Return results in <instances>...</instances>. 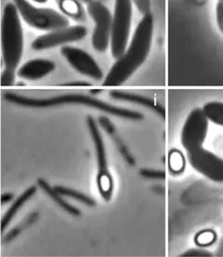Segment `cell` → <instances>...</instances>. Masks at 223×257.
Returning a JSON list of instances; mask_svg holds the SVG:
<instances>
[{
	"mask_svg": "<svg viewBox=\"0 0 223 257\" xmlns=\"http://www.w3.org/2000/svg\"><path fill=\"white\" fill-rule=\"evenodd\" d=\"M154 34V19L147 13L137 25L130 47L118 59L102 83L103 86H120L130 78L149 55Z\"/></svg>",
	"mask_w": 223,
	"mask_h": 257,
	"instance_id": "obj_1",
	"label": "cell"
},
{
	"mask_svg": "<svg viewBox=\"0 0 223 257\" xmlns=\"http://www.w3.org/2000/svg\"><path fill=\"white\" fill-rule=\"evenodd\" d=\"M7 101L13 104L30 107V108H49L59 105L79 104L91 107L96 110H101L106 113H109L115 116L121 117L129 120H143V115L136 110H130L113 106L102 100L97 98L81 95V94H65L60 96H54L47 98H30L20 95L17 93L8 92L4 95Z\"/></svg>",
	"mask_w": 223,
	"mask_h": 257,
	"instance_id": "obj_2",
	"label": "cell"
},
{
	"mask_svg": "<svg viewBox=\"0 0 223 257\" xmlns=\"http://www.w3.org/2000/svg\"><path fill=\"white\" fill-rule=\"evenodd\" d=\"M2 55L5 66L15 70L23 55L24 36L18 10L13 3L7 4L1 25Z\"/></svg>",
	"mask_w": 223,
	"mask_h": 257,
	"instance_id": "obj_3",
	"label": "cell"
},
{
	"mask_svg": "<svg viewBox=\"0 0 223 257\" xmlns=\"http://www.w3.org/2000/svg\"><path fill=\"white\" fill-rule=\"evenodd\" d=\"M27 25L41 31H53L69 26L68 19L51 9H38L27 0H13Z\"/></svg>",
	"mask_w": 223,
	"mask_h": 257,
	"instance_id": "obj_4",
	"label": "cell"
},
{
	"mask_svg": "<svg viewBox=\"0 0 223 257\" xmlns=\"http://www.w3.org/2000/svg\"><path fill=\"white\" fill-rule=\"evenodd\" d=\"M132 0H116L112 27L111 50L115 59H119L127 49L132 20Z\"/></svg>",
	"mask_w": 223,
	"mask_h": 257,
	"instance_id": "obj_5",
	"label": "cell"
},
{
	"mask_svg": "<svg viewBox=\"0 0 223 257\" xmlns=\"http://www.w3.org/2000/svg\"><path fill=\"white\" fill-rule=\"evenodd\" d=\"M87 13L92 19L95 27L92 34V46L99 53L105 52L111 43L113 17L109 9L98 0L87 4Z\"/></svg>",
	"mask_w": 223,
	"mask_h": 257,
	"instance_id": "obj_6",
	"label": "cell"
},
{
	"mask_svg": "<svg viewBox=\"0 0 223 257\" xmlns=\"http://www.w3.org/2000/svg\"><path fill=\"white\" fill-rule=\"evenodd\" d=\"M87 126L89 129L90 135L92 137L97 155V162L99 167L97 182L99 193L105 201H109L111 199L113 192V179L108 170L104 144L99 133L97 122H95L92 117L89 116L87 118Z\"/></svg>",
	"mask_w": 223,
	"mask_h": 257,
	"instance_id": "obj_7",
	"label": "cell"
},
{
	"mask_svg": "<svg viewBox=\"0 0 223 257\" xmlns=\"http://www.w3.org/2000/svg\"><path fill=\"white\" fill-rule=\"evenodd\" d=\"M208 121L203 109L195 108L190 112L180 137L181 145L187 152L203 145L208 131Z\"/></svg>",
	"mask_w": 223,
	"mask_h": 257,
	"instance_id": "obj_8",
	"label": "cell"
},
{
	"mask_svg": "<svg viewBox=\"0 0 223 257\" xmlns=\"http://www.w3.org/2000/svg\"><path fill=\"white\" fill-rule=\"evenodd\" d=\"M187 158L193 169L214 182L223 183V159L204 148L187 152Z\"/></svg>",
	"mask_w": 223,
	"mask_h": 257,
	"instance_id": "obj_9",
	"label": "cell"
},
{
	"mask_svg": "<svg viewBox=\"0 0 223 257\" xmlns=\"http://www.w3.org/2000/svg\"><path fill=\"white\" fill-rule=\"evenodd\" d=\"M87 34V28L83 25L66 26L57 30L50 31V33L37 37L32 43V49L36 51H41L62 45L73 43L84 39Z\"/></svg>",
	"mask_w": 223,
	"mask_h": 257,
	"instance_id": "obj_10",
	"label": "cell"
},
{
	"mask_svg": "<svg viewBox=\"0 0 223 257\" xmlns=\"http://www.w3.org/2000/svg\"><path fill=\"white\" fill-rule=\"evenodd\" d=\"M61 52L70 65L78 73L96 81H100L103 78L102 71L99 65L85 50L71 46H63Z\"/></svg>",
	"mask_w": 223,
	"mask_h": 257,
	"instance_id": "obj_11",
	"label": "cell"
},
{
	"mask_svg": "<svg viewBox=\"0 0 223 257\" xmlns=\"http://www.w3.org/2000/svg\"><path fill=\"white\" fill-rule=\"evenodd\" d=\"M55 63L47 59H35L25 62L19 69L18 75L21 78L29 81L41 79L53 72Z\"/></svg>",
	"mask_w": 223,
	"mask_h": 257,
	"instance_id": "obj_12",
	"label": "cell"
},
{
	"mask_svg": "<svg viewBox=\"0 0 223 257\" xmlns=\"http://www.w3.org/2000/svg\"><path fill=\"white\" fill-rule=\"evenodd\" d=\"M110 96L115 99L142 105V106H144V107L149 108V109L156 110L157 112L161 113L162 115H164V113H165V109L162 107L161 105L157 104L154 99L143 96V95L130 93V92L114 90V91L110 92Z\"/></svg>",
	"mask_w": 223,
	"mask_h": 257,
	"instance_id": "obj_13",
	"label": "cell"
},
{
	"mask_svg": "<svg viewBox=\"0 0 223 257\" xmlns=\"http://www.w3.org/2000/svg\"><path fill=\"white\" fill-rule=\"evenodd\" d=\"M36 191H37V187L32 186L29 189L25 190V192L21 196L18 197L15 202H13V205L7 211L6 214L3 216L2 221H1L2 232L5 230L6 227L9 226V224L14 218V216L17 214V213L20 211V209L22 208V206H24L25 202L34 196Z\"/></svg>",
	"mask_w": 223,
	"mask_h": 257,
	"instance_id": "obj_14",
	"label": "cell"
},
{
	"mask_svg": "<svg viewBox=\"0 0 223 257\" xmlns=\"http://www.w3.org/2000/svg\"><path fill=\"white\" fill-rule=\"evenodd\" d=\"M56 3L64 15L78 23L86 21L87 14L79 0H56Z\"/></svg>",
	"mask_w": 223,
	"mask_h": 257,
	"instance_id": "obj_15",
	"label": "cell"
},
{
	"mask_svg": "<svg viewBox=\"0 0 223 257\" xmlns=\"http://www.w3.org/2000/svg\"><path fill=\"white\" fill-rule=\"evenodd\" d=\"M37 183L39 185V187L42 189V190L49 195V196L54 201V202L58 203L59 206H61L62 209H64L66 212H68L69 214H73L75 216H78L80 214V211L77 208H75L73 205H71L70 203L67 202H65L63 199H62V195L59 194L54 188H51L49 184L47 183L44 179L40 178Z\"/></svg>",
	"mask_w": 223,
	"mask_h": 257,
	"instance_id": "obj_16",
	"label": "cell"
},
{
	"mask_svg": "<svg viewBox=\"0 0 223 257\" xmlns=\"http://www.w3.org/2000/svg\"><path fill=\"white\" fill-rule=\"evenodd\" d=\"M203 110L207 119L217 125L223 126V102L211 101L203 106Z\"/></svg>",
	"mask_w": 223,
	"mask_h": 257,
	"instance_id": "obj_17",
	"label": "cell"
},
{
	"mask_svg": "<svg viewBox=\"0 0 223 257\" xmlns=\"http://www.w3.org/2000/svg\"><path fill=\"white\" fill-rule=\"evenodd\" d=\"M185 166L186 159L183 153L177 149L171 150L168 153V168L170 173L179 175L184 171Z\"/></svg>",
	"mask_w": 223,
	"mask_h": 257,
	"instance_id": "obj_18",
	"label": "cell"
},
{
	"mask_svg": "<svg viewBox=\"0 0 223 257\" xmlns=\"http://www.w3.org/2000/svg\"><path fill=\"white\" fill-rule=\"evenodd\" d=\"M54 190L59 194H61L62 196L72 198L74 200H76L77 202H80L82 203H84V204H86L87 206H94L96 204L95 202H94V200L87 196V195H85L84 193H82L80 191L72 190V189L65 188V187H62V186H56V187H54Z\"/></svg>",
	"mask_w": 223,
	"mask_h": 257,
	"instance_id": "obj_19",
	"label": "cell"
},
{
	"mask_svg": "<svg viewBox=\"0 0 223 257\" xmlns=\"http://www.w3.org/2000/svg\"><path fill=\"white\" fill-rule=\"evenodd\" d=\"M217 239V233L213 229H204L194 236V243L198 247H208L214 244Z\"/></svg>",
	"mask_w": 223,
	"mask_h": 257,
	"instance_id": "obj_20",
	"label": "cell"
},
{
	"mask_svg": "<svg viewBox=\"0 0 223 257\" xmlns=\"http://www.w3.org/2000/svg\"><path fill=\"white\" fill-rule=\"evenodd\" d=\"M14 81H15V70L5 68V70L1 74V86H12Z\"/></svg>",
	"mask_w": 223,
	"mask_h": 257,
	"instance_id": "obj_21",
	"label": "cell"
},
{
	"mask_svg": "<svg viewBox=\"0 0 223 257\" xmlns=\"http://www.w3.org/2000/svg\"><path fill=\"white\" fill-rule=\"evenodd\" d=\"M134 2V4L136 5L138 11L140 13H142L143 15H145L149 13L150 11V6H151V2L150 0H132Z\"/></svg>",
	"mask_w": 223,
	"mask_h": 257,
	"instance_id": "obj_22",
	"label": "cell"
},
{
	"mask_svg": "<svg viewBox=\"0 0 223 257\" xmlns=\"http://www.w3.org/2000/svg\"><path fill=\"white\" fill-rule=\"evenodd\" d=\"M181 256H197V257H207L212 256L209 251H205L203 249H192L189 251H185Z\"/></svg>",
	"mask_w": 223,
	"mask_h": 257,
	"instance_id": "obj_23",
	"label": "cell"
},
{
	"mask_svg": "<svg viewBox=\"0 0 223 257\" xmlns=\"http://www.w3.org/2000/svg\"><path fill=\"white\" fill-rule=\"evenodd\" d=\"M141 175L149 178H162L165 175L162 172L154 171V170H141Z\"/></svg>",
	"mask_w": 223,
	"mask_h": 257,
	"instance_id": "obj_24",
	"label": "cell"
},
{
	"mask_svg": "<svg viewBox=\"0 0 223 257\" xmlns=\"http://www.w3.org/2000/svg\"><path fill=\"white\" fill-rule=\"evenodd\" d=\"M64 86H89L90 84L86 83V82H80V81H77V82H71V83H67V84H64Z\"/></svg>",
	"mask_w": 223,
	"mask_h": 257,
	"instance_id": "obj_25",
	"label": "cell"
},
{
	"mask_svg": "<svg viewBox=\"0 0 223 257\" xmlns=\"http://www.w3.org/2000/svg\"><path fill=\"white\" fill-rule=\"evenodd\" d=\"M217 17H218V22L219 25H221L223 29V3H221L218 6V11H217Z\"/></svg>",
	"mask_w": 223,
	"mask_h": 257,
	"instance_id": "obj_26",
	"label": "cell"
},
{
	"mask_svg": "<svg viewBox=\"0 0 223 257\" xmlns=\"http://www.w3.org/2000/svg\"><path fill=\"white\" fill-rule=\"evenodd\" d=\"M13 199V194L11 193H6V194H3L2 195V204H4L5 202H10Z\"/></svg>",
	"mask_w": 223,
	"mask_h": 257,
	"instance_id": "obj_27",
	"label": "cell"
},
{
	"mask_svg": "<svg viewBox=\"0 0 223 257\" xmlns=\"http://www.w3.org/2000/svg\"><path fill=\"white\" fill-rule=\"evenodd\" d=\"M34 1H36L37 3H44V2H46L47 0H34Z\"/></svg>",
	"mask_w": 223,
	"mask_h": 257,
	"instance_id": "obj_28",
	"label": "cell"
},
{
	"mask_svg": "<svg viewBox=\"0 0 223 257\" xmlns=\"http://www.w3.org/2000/svg\"><path fill=\"white\" fill-rule=\"evenodd\" d=\"M82 2H84V3H87V4H88V3H90L91 1H93V0H81Z\"/></svg>",
	"mask_w": 223,
	"mask_h": 257,
	"instance_id": "obj_29",
	"label": "cell"
}]
</instances>
